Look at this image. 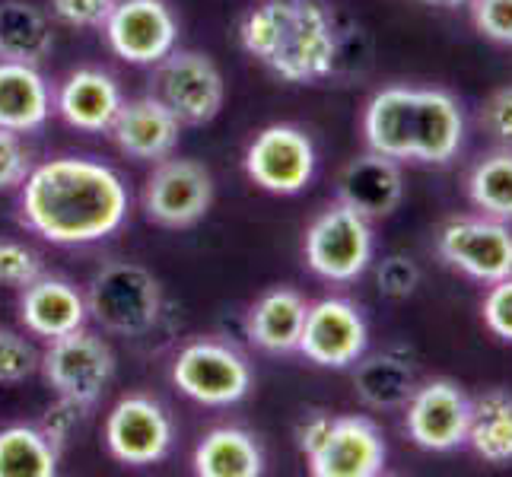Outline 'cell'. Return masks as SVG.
<instances>
[{"instance_id":"24","label":"cell","mask_w":512,"mask_h":477,"mask_svg":"<svg viewBox=\"0 0 512 477\" xmlns=\"http://www.w3.org/2000/svg\"><path fill=\"white\" fill-rule=\"evenodd\" d=\"M51 48H55V32L39 7L26 0L0 4V61L39 67L51 55Z\"/></svg>"},{"instance_id":"11","label":"cell","mask_w":512,"mask_h":477,"mask_svg":"<svg viewBox=\"0 0 512 477\" xmlns=\"http://www.w3.org/2000/svg\"><path fill=\"white\" fill-rule=\"evenodd\" d=\"M245 172L249 179L271 194H296L312 182L315 147L312 140L293 125H271L245 150Z\"/></svg>"},{"instance_id":"3","label":"cell","mask_w":512,"mask_h":477,"mask_svg":"<svg viewBox=\"0 0 512 477\" xmlns=\"http://www.w3.org/2000/svg\"><path fill=\"white\" fill-rule=\"evenodd\" d=\"M86 312L102 331L118 334V338H140L160 322V280L131 261L105 264L93 274L90 290H86Z\"/></svg>"},{"instance_id":"14","label":"cell","mask_w":512,"mask_h":477,"mask_svg":"<svg viewBox=\"0 0 512 477\" xmlns=\"http://www.w3.org/2000/svg\"><path fill=\"white\" fill-rule=\"evenodd\" d=\"M404 408H408V433L420 449L449 452L468 439L471 401L449 379L420 385Z\"/></svg>"},{"instance_id":"9","label":"cell","mask_w":512,"mask_h":477,"mask_svg":"<svg viewBox=\"0 0 512 477\" xmlns=\"http://www.w3.org/2000/svg\"><path fill=\"white\" fill-rule=\"evenodd\" d=\"M214 204V179L194 159H160L144 185V214L166 229H188Z\"/></svg>"},{"instance_id":"6","label":"cell","mask_w":512,"mask_h":477,"mask_svg":"<svg viewBox=\"0 0 512 477\" xmlns=\"http://www.w3.org/2000/svg\"><path fill=\"white\" fill-rule=\"evenodd\" d=\"M39 369L45 382L61 398L77 401L83 408H93L115 376V357L109 344L96 338L93 331L77 328L48 341Z\"/></svg>"},{"instance_id":"16","label":"cell","mask_w":512,"mask_h":477,"mask_svg":"<svg viewBox=\"0 0 512 477\" xmlns=\"http://www.w3.org/2000/svg\"><path fill=\"white\" fill-rule=\"evenodd\" d=\"M109 134L125 156L140 163H160L179 144L182 125L160 99L147 93L121 105Z\"/></svg>"},{"instance_id":"31","label":"cell","mask_w":512,"mask_h":477,"mask_svg":"<svg viewBox=\"0 0 512 477\" xmlns=\"http://www.w3.org/2000/svg\"><path fill=\"white\" fill-rule=\"evenodd\" d=\"M35 277H42V258L20 242L0 239V284L23 290Z\"/></svg>"},{"instance_id":"36","label":"cell","mask_w":512,"mask_h":477,"mask_svg":"<svg viewBox=\"0 0 512 477\" xmlns=\"http://www.w3.org/2000/svg\"><path fill=\"white\" fill-rule=\"evenodd\" d=\"M484 322L503 341H512V274L497 280L484 299Z\"/></svg>"},{"instance_id":"40","label":"cell","mask_w":512,"mask_h":477,"mask_svg":"<svg viewBox=\"0 0 512 477\" xmlns=\"http://www.w3.org/2000/svg\"><path fill=\"white\" fill-rule=\"evenodd\" d=\"M430 4H443V7H458V4H465V0H430Z\"/></svg>"},{"instance_id":"17","label":"cell","mask_w":512,"mask_h":477,"mask_svg":"<svg viewBox=\"0 0 512 477\" xmlns=\"http://www.w3.org/2000/svg\"><path fill=\"white\" fill-rule=\"evenodd\" d=\"M125 105L121 86L112 74L96 67L74 70L58 90V112L70 128L86 134H102L112 128L118 109Z\"/></svg>"},{"instance_id":"19","label":"cell","mask_w":512,"mask_h":477,"mask_svg":"<svg viewBox=\"0 0 512 477\" xmlns=\"http://www.w3.org/2000/svg\"><path fill=\"white\" fill-rule=\"evenodd\" d=\"M20 318L26 331L39 334V338H61L86 325V296L61 277H35L29 287H23L20 296Z\"/></svg>"},{"instance_id":"4","label":"cell","mask_w":512,"mask_h":477,"mask_svg":"<svg viewBox=\"0 0 512 477\" xmlns=\"http://www.w3.org/2000/svg\"><path fill=\"white\" fill-rule=\"evenodd\" d=\"M150 96L160 99L179 125L201 128L220 115L226 83L220 67L201 51H169L160 64H153Z\"/></svg>"},{"instance_id":"38","label":"cell","mask_w":512,"mask_h":477,"mask_svg":"<svg viewBox=\"0 0 512 477\" xmlns=\"http://www.w3.org/2000/svg\"><path fill=\"white\" fill-rule=\"evenodd\" d=\"M481 125L506 147H512V86H503L484 102Z\"/></svg>"},{"instance_id":"25","label":"cell","mask_w":512,"mask_h":477,"mask_svg":"<svg viewBox=\"0 0 512 477\" xmlns=\"http://www.w3.org/2000/svg\"><path fill=\"white\" fill-rule=\"evenodd\" d=\"M191 465L201 477H258L264 471V455L252 433L217 427L198 443Z\"/></svg>"},{"instance_id":"2","label":"cell","mask_w":512,"mask_h":477,"mask_svg":"<svg viewBox=\"0 0 512 477\" xmlns=\"http://www.w3.org/2000/svg\"><path fill=\"white\" fill-rule=\"evenodd\" d=\"M239 42L287 83H315L338 61V32L322 0H258L242 16Z\"/></svg>"},{"instance_id":"8","label":"cell","mask_w":512,"mask_h":477,"mask_svg":"<svg viewBox=\"0 0 512 477\" xmlns=\"http://www.w3.org/2000/svg\"><path fill=\"white\" fill-rule=\"evenodd\" d=\"M102 29L115 55L137 67L160 64L179 42V23L166 0H115Z\"/></svg>"},{"instance_id":"26","label":"cell","mask_w":512,"mask_h":477,"mask_svg":"<svg viewBox=\"0 0 512 477\" xmlns=\"http://www.w3.org/2000/svg\"><path fill=\"white\" fill-rule=\"evenodd\" d=\"M353 388L366 408L376 411H395L404 408L417 392V376L411 363L395 353H376L357 366L353 373Z\"/></svg>"},{"instance_id":"21","label":"cell","mask_w":512,"mask_h":477,"mask_svg":"<svg viewBox=\"0 0 512 477\" xmlns=\"http://www.w3.org/2000/svg\"><path fill=\"white\" fill-rule=\"evenodd\" d=\"M465 137V121L449 93L414 90V159L449 163Z\"/></svg>"},{"instance_id":"13","label":"cell","mask_w":512,"mask_h":477,"mask_svg":"<svg viewBox=\"0 0 512 477\" xmlns=\"http://www.w3.org/2000/svg\"><path fill=\"white\" fill-rule=\"evenodd\" d=\"M299 350H303L312 363L328 366V369L353 366L366 350V322L360 309L338 296L309 306Z\"/></svg>"},{"instance_id":"1","label":"cell","mask_w":512,"mask_h":477,"mask_svg":"<svg viewBox=\"0 0 512 477\" xmlns=\"http://www.w3.org/2000/svg\"><path fill=\"white\" fill-rule=\"evenodd\" d=\"M128 204V185L112 166L83 156H58L29 169L20 194V220L51 245H90L125 226Z\"/></svg>"},{"instance_id":"35","label":"cell","mask_w":512,"mask_h":477,"mask_svg":"<svg viewBox=\"0 0 512 477\" xmlns=\"http://www.w3.org/2000/svg\"><path fill=\"white\" fill-rule=\"evenodd\" d=\"M29 169H32V159H29V150L23 147L20 134L0 128V191L23 185Z\"/></svg>"},{"instance_id":"7","label":"cell","mask_w":512,"mask_h":477,"mask_svg":"<svg viewBox=\"0 0 512 477\" xmlns=\"http://www.w3.org/2000/svg\"><path fill=\"white\" fill-rule=\"evenodd\" d=\"M373 261V229L347 204L328 207L306 233V264L325 280H357Z\"/></svg>"},{"instance_id":"5","label":"cell","mask_w":512,"mask_h":477,"mask_svg":"<svg viewBox=\"0 0 512 477\" xmlns=\"http://www.w3.org/2000/svg\"><path fill=\"white\" fill-rule=\"evenodd\" d=\"M172 382L191 401L229 408L252 388V366L236 347L220 341H191L172 363Z\"/></svg>"},{"instance_id":"29","label":"cell","mask_w":512,"mask_h":477,"mask_svg":"<svg viewBox=\"0 0 512 477\" xmlns=\"http://www.w3.org/2000/svg\"><path fill=\"white\" fill-rule=\"evenodd\" d=\"M471 201L484 214H493L500 220H512V150L490 153L481 159L471 172Z\"/></svg>"},{"instance_id":"34","label":"cell","mask_w":512,"mask_h":477,"mask_svg":"<svg viewBox=\"0 0 512 477\" xmlns=\"http://www.w3.org/2000/svg\"><path fill=\"white\" fill-rule=\"evenodd\" d=\"M376 280H379V293L382 296H388V299H404V296H411L414 287L420 284V271H417V264L411 258L388 255L379 264Z\"/></svg>"},{"instance_id":"22","label":"cell","mask_w":512,"mask_h":477,"mask_svg":"<svg viewBox=\"0 0 512 477\" xmlns=\"http://www.w3.org/2000/svg\"><path fill=\"white\" fill-rule=\"evenodd\" d=\"M366 144L373 153L388 159L414 156V90L388 86L376 93L363 115Z\"/></svg>"},{"instance_id":"20","label":"cell","mask_w":512,"mask_h":477,"mask_svg":"<svg viewBox=\"0 0 512 477\" xmlns=\"http://www.w3.org/2000/svg\"><path fill=\"white\" fill-rule=\"evenodd\" d=\"M51 115L48 80L35 64L0 61V128L13 134L39 131Z\"/></svg>"},{"instance_id":"30","label":"cell","mask_w":512,"mask_h":477,"mask_svg":"<svg viewBox=\"0 0 512 477\" xmlns=\"http://www.w3.org/2000/svg\"><path fill=\"white\" fill-rule=\"evenodd\" d=\"M39 363L42 357L26 338L0 328V382H23L39 369Z\"/></svg>"},{"instance_id":"28","label":"cell","mask_w":512,"mask_h":477,"mask_svg":"<svg viewBox=\"0 0 512 477\" xmlns=\"http://www.w3.org/2000/svg\"><path fill=\"white\" fill-rule=\"evenodd\" d=\"M61 449L42 427L0 430V477H55Z\"/></svg>"},{"instance_id":"37","label":"cell","mask_w":512,"mask_h":477,"mask_svg":"<svg viewBox=\"0 0 512 477\" xmlns=\"http://www.w3.org/2000/svg\"><path fill=\"white\" fill-rule=\"evenodd\" d=\"M83 411H90V408H83V404H77V401H70V398H61V395H58V404H55V408H48V414H45L42 433H45L58 449H64V443L70 439V433L77 430V423H80Z\"/></svg>"},{"instance_id":"27","label":"cell","mask_w":512,"mask_h":477,"mask_svg":"<svg viewBox=\"0 0 512 477\" xmlns=\"http://www.w3.org/2000/svg\"><path fill=\"white\" fill-rule=\"evenodd\" d=\"M465 443H471V449L478 452L484 462H493V465L512 462V392L490 388V392L471 401Z\"/></svg>"},{"instance_id":"15","label":"cell","mask_w":512,"mask_h":477,"mask_svg":"<svg viewBox=\"0 0 512 477\" xmlns=\"http://www.w3.org/2000/svg\"><path fill=\"white\" fill-rule=\"evenodd\" d=\"M306 458L315 477H376L385 468V443L373 420L331 417L319 449Z\"/></svg>"},{"instance_id":"18","label":"cell","mask_w":512,"mask_h":477,"mask_svg":"<svg viewBox=\"0 0 512 477\" xmlns=\"http://www.w3.org/2000/svg\"><path fill=\"white\" fill-rule=\"evenodd\" d=\"M404 182L395 159L382 153H366L350 159L338 179V198L360 217H388L401 204Z\"/></svg>"},{"instance_id":"33","label":"cell","mask_w":512,"mask_h":477,"mask_svg":"<svg viewBox=\"0 0 512 477\" xmlns=\"http://www.w3.org/2000/svg\"><path fill=\"white\" fill-rule=\"evenodd\" d=\"M471 20L487 39L512 45V0H471Z\"/></svg>"},{"instance_id":"32","label":"cell","mask_w":512,"mask_h":477,"mask_svg":"<svg viewBox=\"0 0 512 477\" xmlns=\"http://www.w3.org/2000/svg\"><path fill=\"white\" fill-rule=\"evenodd\" d=\"M115 0H51V16L70 29H102Z\"/></svg>"},{"instance_id":"12","label":"cell","mask_w":512,"mask_h":477,"mask_svg":"<svg viewBox=\"0 0 512 477\" xmlns=\"http://www.w3.org/2000/svg\"><path fill=\"white\" fill-rule=\"evenodd\" d=\"M439 255L468 277L497 284L512 274V233L497 220H449L439 233Z\"/></svg>"},{"instance_id":"10","label":"cell","mask_w":512,"mask_h":477,"mask_svg":"<svg viewBox=\"0 0 512 477\" xmlns=\"http://www.w3.org/2000/svg\"><path fill=\"white\" fill-rule=\"evenodd\" d=\"M172 420L160 401L147 395L121 398L105 417V446L121 465L144 468L163 462L172 449Z\"/></svg>"},{"instance_id":"23","label":"cell","mask_w":512,"mask_h":477,"mask_svg":"<svg viewBox=\"0 0 512 477\" xmlns=\"http://www.w3.org/2000/svg\"><path fill=\"white\" fill-rule=\"evenodd\" d=\"M306 299L290 287H274L264 293L249 312V338L268 353L299 350L306 325Z\"/></svg>"},{"instance_id":"39","label":"cell","mask_w":512,"mask_h":477,"mask_svg":"<svg viewBox=\"0 0 512 477\" xmlns=\"http://www.w3.org/2000/svg\"><path fill=\"white\" fill-rule=\"evenodd\" d=\"M328 423H331L328 414H309L303 423H299L296 443H299V449H303V455H312L315 449H319V443H322L325 433H328Z\"/></svg>"}]
</instances>
